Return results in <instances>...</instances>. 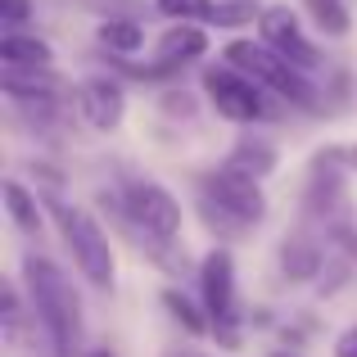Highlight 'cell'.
I'll list each match as a JSON object with an SVG mask.
<instances>
[{
	"label": "cell",
	"mask_w": 357,
	"mask_h": 357,
	"mask_svg": "<svg viewBox=\"0 0 357 357\" xmlns=\"http://www.w3.org/2000/svg\"><path fill=\"white\" fill-rule=\"evenodd\" d=\"M23 271H27L32 307H36V317H41L45 335H50V353L73 357L77 353V340H82V303H77V294H73L68 276H63L50 258H41V253H27Z\"/></svg>",
	"instance_id": "obj_1"
},
{
	"label": "cell",
	"mask_w": 357,
	"mask_h": 357,
	"mask_svg": "<svg viewBox=\"0 0 357 357\" xmlns=\"http://www.w3.org/2000/svg\"><path fill=\"white\" fill-rule=\"evenodd\" d=\"M204 222L218 231H244L249 222H262L267 199L258 190V176L240 172V167H218L204 176Z\"/></svg>",
	"instance_id": "obj_2"
},
{
	"label": "cell",
	"mask_w": 357,
	"mask_h": 357,
	"mask_svg": "<svg viewBox=\"0 0 357 357\" xmlns=\"http://www.w3.org/2000/svg\"><path fill=\"white\" fill-rule=\"evenodd\" d=\"M227 63H236V68H244L249 77H258L262 86H271L276 96H285V100H294V105H303V109H312L317 105V91H312V82L303 77V68L298 63H289L285 54L276 50V45H253V41H231L227 45Z\"/></svg>",
	"instance_id": "obj_3"
},
{
	"label": "cell",
	"mask_w": 357,
	"mask_h": 357,
	"mask_svg": "<svg viewBox=\"0 0 357 357\" xmlns=\"http://www.w3.org/2000/svg\"><path fill=\"white\" fill-rule=\"evenodd\" d=\"M54 218H59L63 244H68L73 262L82 267V276L100 289L114 285V249H109V236L100 231V222L86 208H73V204H54Z\"/></svg>",
	"instance_id": "obj_4"
},
{
	"label": "cell",
	"mask_w": 357,
	"mask_h": 357,
	"mask_svg": "<svg viewBox=\"0 0 357 357\" xmlns=\"http://www.w3.org/2000/svg\"><path fill=\"white\" fill-rule=\"evenodd\" d=\"M122 213H127L131 227L145 231L149 240L167 244V240H176V231H181V204H176L158 181H127Z\"/></svg>",
	"instance_id": "obj_5"
},
{
	"label": "cell",
	"mask_w": 357,
	"mask_h": 357,
	"mask_svg": "<svg viewBox=\"0 0 357 357\" xmlns=\"http://www.w3.org/2000/svg\"><path fill=\"white\" fill-rule=\"evenodd\" d=\"M204 91L213 96L218 114L231 122H258L271 114V105L258 91V77H249L244 68H208L204 73Z\"/></svg>",
	"instance_id": "obj_6"
},
{
	"label": "cell",
	"mask_w": 357,
	"mask_h": 357,
	"mask_svg": "<svg viewBox=\"0 0 357 357\" xmlns=\"http://www.w3.org/2000/svg\"><path fill=\"white\" fill-rule=\"evenodd\" d=\"M199 289H204V307H208L213 326L227 335V344H236V262L227 249H213L199 262Z\"/></svg>",
	"instance_id": "obj_7"
},
{
	"label": "cell",
	"mask_w": 357,
	"mask_h": 357,
	"mask_svg": "<svg viewBox=\"0 0 357 357\" xmlns=\"http://www.w3.org/2000/svg\"><path fill=\"white\" fill-rule=\"evenodd\" d=\"M258 23H262V41L276 45V50L285 54L289 63H298L303 73H312L317 63H321V59H317V45L298 32V18L289 14V5H267L258 14Z\"/></svg>",
	"instance_id": "obj_8"
},
{
	"label": "cell",
	"mask_w": 357,
	"mask_h": 357,
	"mask_svg": "<svg viewBox=\"0 0 357 357\" xmlns=\"http://www.w3.org/2000/svg\"><path fill=\"white\" fill-rule=\"evenodd\" d=\"M77 109H82V118H86L91 127L114 131L118 122H122L127 96H122V86H118V82H109V77H86L77 86Z\"/></svg>",
	"instance_id": "obj_9"
},
{
	"label": "cell",
	"mask_w": 357,
	"mask_h": 357,
	"mask_svg": "<svg viewBox=\"0 0 357 357\" xmlns=\"http://www.w3.org/2000/svg\"><path fill=\"white\" fill-rule=\"evenodd\" d=\"M344 172L335 167V154H326L312 172V185H307V213L312 218H340L344 213Z\"/></svg>",
	"instance_id": "obj_10"
},
{
	"label": "cell",
	"mask_w": 357,
	"mask_h": 357,
	"mask_svg": "<svg viewBox=\"0 0 357 357\" xmlns=\"http://www.w3.org/2000/svg\"><path fill=\"white\" fill-rule=\"evenodd\" d=\"M208 50V36L199 32V27L181 23V27H167L163 41H158V63H185V59H199V54Z\"/></svg>",
	"instance_id": "obj_11"
},
{
	"label": "cell",
	"mask_w": 357,
	"mask_h": 357,
	"mask_svg": "<svg viewBox=\"0 0 357 357\" xmlns=\"http://www.w3.org/2000/svg\"><path fill=\"white\" fill-rule=\"evenodd\" d=\"M280 267L289 271V280H307V276H317V267H321V249L298 231V236H289L280 244Z\"/></svg>",
	"instance_id": "obj_12"
},
{
	"label": "cell",
	"mask_w": 357,
	"mask_h": 357,
	"mask_svg": "<svg viewBox=\"0 0 357 357\" xmlns=\"http://www.w3.org/2000/svg\"><path fill=\"white\" fill-rule=\"evenodd\" d=\"M227 163L240 167V172H249V176H267V172H276V145H267V140L249 136V140H240V145L231 149Z\"/></svg>",
	"instance_id": "obj_13"
},
{
	"label": "cell",
	"mask_w": 357,
	"mask_h": 357,
	"mask_svg": "<svg viewBox=\"0 0 357 357\" xmlns=\"http://www.w3.org/2000/svg\"><path fill=\"white\" fill-rule=\"evenodd\" d=\"M0 59H5V63H54V50L41 41V36L5 32V41H0Z\"/></svg>",
	"instance_id": "obj_14"
},
{
	"label": "cell",
	"mask_w": 357,
	"mask_h": 357,
	"mask_svg": "<svg viewBox=\"0 0 357 357\" xmlns=\"http://www.w3.org/2000/svg\"><path fill=\"white\" fill-rule=\"evenodd\" d=\"M5 204H9V218H14L18 231H27V236L41 231V208H36V199L18 181H5Z\"/></svg>",
	"instance_id": "obj_15"
},
{
	"label": "cell",
	"mask_w": 357,
	"mask_h": 357,
	"mask_svg": "<svg viewBox=\"0 0 357 357\" xmlns=\"http://www.w3.org/2000/svg\"><path fill=\"white\" fill-rule=\"evenodd\" d=\"M100 41H105L109 50L131 54V50H140V41H145V27L131 23V18H105V23H100Z\"/></svg>",
	"instance_id": "obj_16"
},
{
	"label": "cell",
	"mask_w": 357,
	"mask_h": 357,
	"mask_svg": "<svg viewBox=\"0 0 357 357\" xmlns=\"http://www.w3.org/2000/svg\"><path fill=\"white\" fill-rule=\"evenodd\" d=\"M307 14L317 18V27H321L326 36H344L349 32V5L344 0H303Z\"/></svg>",
	"instance_id": "obj_17"
},
{
	"label": "cell",
	"mask_w": 357,
	"mask_h": 357,
	"mask_svg": "<svg viewBox=\"0 0 357 357\" xmlns=\"http://www.w3.org/2000/svg\"><path fill=\"white\" fill-rule=\"evenodd\" d=\"M163 307H167V312H172V317H176V321H181L190 335H208V331H213V326L199 317V307H195L185 294H176V289H163Z\"/></svg>",
	"instance_id": "obj_18"
},
{
	"label": "cell",
	"mask_w": 357,
	"mask_h": 357,
	"mask_svg": "<svg viewBox=\"0 0 357 357\" xmlns=\"http://www.w3.org/2000/svg\"><path fill=\"white\" fill-rule=\"evenodd\" d=\"M167 18H181V23H213V0H158Z\"/></svg>",
	"instance_id": "obj_19"
},
{
	"label": "cell",
	"mask_w": 357,
	"mask_h": 357,
	"mask_svg": "<svg viewBox=\"0 0 357 357\" xmlns=\"http://www.w3.org/2000/svg\"><path fill=\"white\" fill-rule=\"evenodd\" d=\"M27 18H32V0H0V23H5V32H18Z\"/></svg>",
	"instance_id": "obj_20"
},
{
	"label": "cell",
	"mask_w": 357,
	"mask_h": 357,
	"mask_svg": "<svg viewBox=\"0 0 357 357\" xmlns=\"http://www.w3.org/2000/svg\"><path fill=\"white\" fill-rule=\"evenodd\" d=\"M213 23H218V27L253 23V5H218V9H213Z\"/></svg>",
	"instance_id": "obj_21"
},
{
	"label": "cell",
	"mask_w": 357,
	"mask_h": 357,
	"mask_svg": "<svg viewBox=\"0 0 357 357\" xmlns=\"http://www.w3.org/2000/svg\"><path fill=\"white\" fill-rule=\"evenodd\" d=\"M0 321H5V335L14 340V335H18V321H23V312H18V289L14 285H5V317H0Z\"/></svg>",
	"instance_id": "obj_22"
},
{
	"label": "cell",
	"mask_w": 357,
	"mask_h": 357,
	"mask_svg": "<svg viewBox=\"0 0 357 357\" xmlns=\"http://www.w3.org/2000/svg\"><path fill=\"white\" fill-rule=\"evenodd\" d=\"M335 244H344V253H349V258L357 262V231H349V227H340V231H335Z\"/></svg>",
	"instance_id": "obj_23"
},
{
	"label": "cell",
	"mask_w": 357,
	"mask_h": 357,
	"mask_svg": "<svg viewBox=\"0 0 357 357\" xmlns=\"http://www.w3.org/2000/svg\"><path fill=\"white\" fill-rule=\"evenodd\" d=\"M335 357H357V326L349 335H340V344H335Z\"/></svg>",
	"instance_id": "obj_24"
},
{
	"label": "cell",
	"mask_w": 357,
	"mask_h": 357,
	"mask_svg": "<svg viewBox=\"0 0 357 357\" xmlns=\"http://www.w3.org/2000/svg\"><path fill=\"white\" fill-rule=\"evenodd\" d=\"M86 357H114V353H109V349H96V353H86Z\"/></svg>",
	"instance_id": "obj_25"
},
{
	"label": "cell",
	"mask_w": 357,
	"mask_h": 357,
	"mask_svg": "<svg viewBox=\"0 0 357 357\" xmlns=\"http://www.w3.org/2000/svg\"><path fill=\"white\" fill-rule=\"evenodd\" d=\"M271 357H294V353H271Z\"/></svg>",
	"instance_id": "obj_26"
},
{
	"label": "cell",
	"mask_w": 357,
	"mask_h": 357,
	"mask_svg": "<svg viewBox=\"0 0 357 357\" xmlns=\"http://www.w3.org/2000/svg\"><path fill=\"white\" fill-rule=\"evenodd\" d=\"M353 163H357V149H353Z\"/></svg>",
	"instance_id": "obj_27"
}]
</instances>
